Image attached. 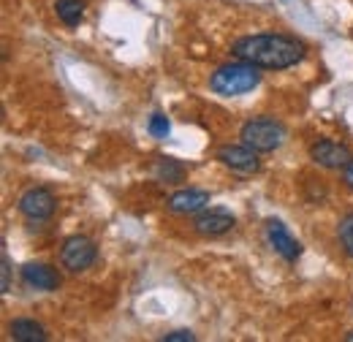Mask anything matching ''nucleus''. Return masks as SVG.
<instances>
[{
    "instance_id": "obj_1",
    "label": "nucleus",
    "mask_w": 353,
    "mask_h": 342,
    "mask_svg": "<svg viewBox=\"0 0 353 342\" xmlns=\"http://www.w3.org/2000/svg\"><path fill=\"white\" fill-rule=\"evenodd\" d=\"M231 54L253 63L259 68H269V71H283L291 68L296 63L305 60L307 46L294 39V36H283V33H259V36H245L236 39L231 46Z\"/></svg>"
},
{
    "instance_id": "obj_2",
    "label": "nucleus",
    "mask_w": 353,
    "mask_h": 342,
    "mask_svg": "<svg viewBox=\"0 0 353 342\" xmlns=\"http://www.w3.org/2000/svg\"><path fill=\"white\" fill-rule=\"evenodd\" d=\"M259 85H261L259 66L245 63V60L221 66V68L210 77V87H212L218 95H225V98H234V95L250 92L253 87H259Z\"/></svg>"
},
{
    "instance_id": "obj_3",
    "label": "nucleus",
    "mask_w": 353,
    "mask_h": 342,
    "mask_svg": "<svg viewBox=\"0 0 353 342\" xmlns=\"http://www.w3.org/2000/svg\"><path fill=\"white\" fill-rule=\"evenodd\" d=\"M239 139L256 152H274L285 141V125L274 117H253L242 125Z\"/></svg>"
},
{
    "instance_id": "obj_4",
    "label": "nucleus",
    "mask_w": 353,
    "mask_h": 342,
    "mask_svg": "<svg viewBox=\"0 0 353 342\" xmlns=\"http://www.w3.org/2000/svg\"><path fill=\"white\" fill-rule=\"evenodd\" d=\"M95 258H98V248H95V242L88 239V237H68L65 242H63V250H60V263H63V269H68V272H74V274H79V272H88L90 266L95 263Z\"/></svg>"
},
{
    "instance_id": "obj_5",
    "label": "nucleus",
    "mask_w": 353,
    "mask_h": 342,
    "mask_svg": "<svg viewBox=\"0 0 353 342\" xmlns=\"http://www.w3.org/2000/svg\"><path fill=\"white\" fill-rule=\"evenodd\" d=\"M218 161L225 169L236 171V174H256L261 169L256 150H250L248 144H225L218 150Z\"/></svg>"
},
{
    "instance_id": "obj_6",
    "label": "nucleus",
    "mask_w": 353,
    "mask_h": 342,
    "mask_svg": "<svg viewBox=\"0 0 353 342\" xmlns=\"http://www.w3.org/2000/svg\"><path fill=\"white\" fill-rule=\"evenodd\" d=\"M310 158L323 169H345L353 161L351 150L345 144H337L332 139H321L310 147Z\"/></svg>"
},
{
    "instance_id": "obj_7",
    "label": "nucleus",
    "mask_w": 353,
    "mask_h": 342,
    "mask_svg": "<svg viewBox=\"0 0 353 342\" xmlns=\"http://www.w3.org/2000/svg\"><path fill=\"white\" fill-rule=\"evenodd\" d=\"M54 207H57V201L49 188H30L19 199V212L28 220H46L54 214Z\"/></svg>"
},
{
    "instance_id": "obj_8",
    "label": "nucleus",
    "mask_w": 353,
    "mask_h": 342,
    "mask_svg": "<svg viewBox=\"0 0 353 342\" xmlns=\"http://www.w3.org/2000/svg\"><path fill=\"white\" fill-rule=\"evenodd\" d=\"M264 231H266L269 245L274 248V253H277V256H283L285 261H296V258L302 256V245L288 234V228H285L280 220L269 217V220L264 223Z\"/></svg>"
},
{
    "instance_id": "obj_9",
    "label": "nucleus",
    "mask_w": 353,
    "mask_h": 342,
    "mask_svg": "<svg viewBox=\"0 0 353 342\" xmlns=\"http://www.w3.org/2000/svg\"><path fill=\"white\" fill-rule=\"evenodd\" d=\"M210 204V193L199 190V188H188V190H176L169 199V210L174 214H196L201 210H207Z\"/></svg>"
},
{
    "instance_id": "obj_10",
    "label": "nucleus",
    "mask_w": 353,
    "mask_h": 342,
    "mask_svg": "<svg viewBox=\"0 0 353 342\" xmlns=\"http://www.w3.org/2000/svg\"><path fill=\"white\" fill-rule=\"evenodd\" d=\"M22 280H25V285H30L36 291H54L60 285V274L49 263H25Z\"/></svg>"
},
{
    "instance_id": "obj_11",
    "label": "nucleus",
    "mask_w": 353,
    "mask_h": 342,
    "mask_svg": "<svg viewBox=\"0 0 353 342\" xmlns=\"http://www.w3.org/2000/svg\"><path fill=\"white\" fill-rule=\"evenodd\" d=\"M193 228L201 234V237H223L234 228V214H228L225 210H210V212H201L196 217Z\"/></svg>"
},
{
    "instance_id": "obj_12",
    "label": "nucleus",
    "mask_w": 353,
    "mask_h": 342,
    "mask_svg": "<svg viewBox=\"0 0 353 342\" xmlns=\"http://www.w3.org/2000/svg\"><path fill=\"white\" fill-rule=\"evenodd\" d=\"M8 332H11V337L17 342H44L46 340V329L41 323H36L33 318H17V321H11Z\"/></svg>"
},
{
    "instance_id": "obj_13",
    "label": "nucleus",
    "mask_w": 353,
    "mask_h": 342,
    "mask_svg": "<svg viewBox=\"0 0 353 342\" xmlns=\"http://www.w3.org/2000/svg\"><path fill=\"white\" fill-rule=\"evenodd\" d=\"M54 11H57V19L68 28H77L85 17V3L82 0H57L54 3Z\"/></svg>"
},
{
    "instance_id": "obj_14",
    "label": "nucleus",
    "mask_w": 353,
    "mask_h": 342,
    "mask_svg": "<svg viewBox=\"0 0 353 342\" xmlns=\"http://www.w3.org/2000/svg\"><path fill=\"white\" fill-rule=\"evenodd\" d=\"M152 174H155L158 182H182L185 179V166L174 158H158L155 166H152Z\"/></svg>"
},
{
    "instance_id": "obj_15",
    "label": "nucleus",
    "mask_w": 353,
    "mask_h": 342,
    "mask_svg": "<svg viewBox=\"0 0 353 342\" xmlns=\"http://www.w3.org/2000/svg\"><path fill=\"white\" fill-rule=\"evenodd\" d=\"M337 237H340V245H343L345 256L353 258V212H348L343 220H340V225H337Z\"/></svg>"
},
{
    "instance_id": "obj_16",
    "label": "nucleus",
    "mask_w": 353,
    "mask_h": 342,
    "mask_svg": "<svg viewBox=\"0 0 353 342\" xmlns=\"http://www.w3.org/2000/svg\"><path fill=\"white\" fill-rule=\"evenodd\" d=\"M169 130H172V125H169V120H166L163 114H152V117H150V133H152L155 139H166Z\"/></svg>"
},
{
    "instance_id": "obj_17",
    "label": "nucleus",
    "mask_w": 353,
    "mask_h": 342,
    "mask_svg": "<svg viewBox=\"0 0 353 342\" xmlns=\"http://www.w3.org/2000/svg\"><path fill=\"white\" fill-rule=\"evenodd\" d=\"M193 340H196V334L188 332V329H179V332H172V334L163 337V342H193Z\"/></svg>"
},
{
    "instance_id": "obj_18",
    "label": "nucleus",
    "mask_w": 353,
    "mask_h": 342,
    "mask_svg": "<svg viewBox=\"0 0 353 342\" xmlns=\"http://www.w3.org/2000/svg\"><path fill=\"white\" fill-rule=\"evenodd\" d=\"M8 288H11V263H8V256L3 253V285H0V291L8 294Z\"/></svg>"
},
{
    "instance_id": "obj_19",
    "label": "nucleus",
    "mask_w": 353,
    "mask_h": 342,
    "mask_svg": "<svg viewBox=\"0 0 353 342\" xmlns=\"http://www.w3.org/2000/svg\"><path fill=\"white\" fill-rule=\"evenodd\" d=\"M343 182H345V185H348V188L353 190V161L348 163V166H345V169H343Z\"/></svg>"
},
{
    "instance_id": "obj_20",
    "label": "nucleus",
    "mask_w": 353,
    "mask_h": 342,
    "mask_svg": "<svg viewBox=\"0 0 353 342\" xmlns=\"http://www.w3.org/2000/svg\"><path fill=\"white\" fill-rule=\"evenodd\" d=\"M345 340H348V342H353V332H351V334H345Z\"/></svg>"
}]
</instances>
